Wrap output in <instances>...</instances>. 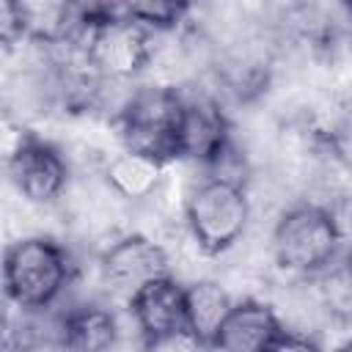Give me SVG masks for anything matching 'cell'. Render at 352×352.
<instances>
[{
	"label": "cell",
	"instance_id": "cell-8",
	"mask_svg": "<svg viewBox=\"0 0 352 352\" xmlns=\"http://www.w3.org/2000/svg\"><path fill=\"white\" fill-rule=\"evenodd\" d=\"M129 316L146 349H160L173 341H190L187 327V286L173 275L146 283L129 302ZM192 344V341H190Z\"/></svg>",
	"mask_w": 352,
	"mask_h": 352
},
{
	"label": "cell",
	"instance_id": "cell-18",
	"mask_svg": "<svg viewBox=\"0 0 352 352\" xmlns=\"http://www.w3.org/2000/svg\"><path fill=\"white\" fill-rule=\"evenodd\" d=\"M336 352H352V338H349V341H344V344H341Z\"/></svg>",
	"mask_w": 352,
	"mask_h": 352
},
{
	"label": "cell",
	"instance_id": "cell-14",
	"mask_svg": "<svg viewBox=\"0 0 352 352\" xmlns=\"http://www.w3.org/2000/svg\"><path fill=\"white\" fill-rule=\"evenodd\" d=\"M192 8L187 3H168V0H140V3H124V14L146 28L154 36L176 33Z\"/></svg>",
	"mask_w": 352,
	"mask_h": 352
},
{
	"label": "cell",
	"instance_id": "cell-5",
	"mask_svg": "<svg viewBox=\"0 0 352 352\" xmlns=\"http://www.w3.org/2000/svg\"><path fill=\"white\" fill-rule=\"evenodd\" d=\"M80 50L99 82H126L154 63V33L132 22L124 6H113L110 19L82 33Z\"/></svg>",
	"mask_w": 352,
	"mask_h": 352
},
{
	"label": "cell",
	"instance_id": "cell-3",
	"mask_svg": "<svg viewBox=\"0 0 352 352\" xmlns=\"http://www.w3.org/2000/svg\"><path fill=\"white\" fill-rule=\"evenodd\" d=\"M341 242L344 239L330 206L308 201L289 206L275 220L270 234V253L283 272L294 278H314L333 264Z\"/></svg>",
	"mask_w": 352,
	"mask_h": 352
},
{
	"label": "cell",
	"instance_id": "cell-12",
	"mask_svg": "<svg viewBox=\"0 0 352 352\" xmlns=\"http://www.w3.org/2000/svg\"><path fill=\"white\" fill-rule=\"evenodd\" d=\"M168 168L170 165L157 160V157L121 148L118 154H113L104 162L102 179L118 195V201L143 204V201H151V198H157L162 192Z\"/></svg>",
	"mask_w": 352,
	"mask_h": 352
},
{
	"label": "cell",
	"instance_id": "cell-7",
	"mask_svg": "<svg viewBox=\"0 0 352 352\" xmlns=\"http://www.w3.org/2000/svg\"><path fill=\"white\" fill-rule=\"evenodd\" d=\"M173 275L168 250L148 234H124L113 239L99 256V280L102 286L124 297L126 302L151 280Z\"/></svg>",
	"mask_w": 352,
	"mask_h": 352
},
{
	"label": "cell",
	"instance_id": "cell-9",
	"mask_svg": "<svg viewBox=\"0 0 352 352\" xmlns=\"http://www.w3.org/2000/svg\"><path fill=\"white\" fill-rule=\"evenodd\" d=\"M234 146L231 121L217 99L184 96V113L179 126V160L214 168Z\"/></svg>",
	"mask_w": 352,
	"mask_h": 352
},
{
	"label": "cell",
	"instance_id": "cell-13",
	"mask_svg": "<svg viewBox=\"0 0 352 352\" xmlns=\"http://www.w3.org/2000/svg\"><path fill=\"white\" fill-rule=\"evenodd\" d=\"M234 297L220 280L212 278H195L187 283V327H190V341L198 349H212L220 327L226 324Z\"/></svg>",
	"mask_w": 352,
	"mask_h": 352
},
{
	"label": "cell",
	"instance_id": "cell-11",
	"mask_svg": "<svg viewBox=\"0 0 352 352\" xmlns=\"http://www.w3.org/2000/svg\"><path fill=\"white\" fill-rule=\"evenodd\" d=\"M280 330L283 324L270 302L242 297L234 302L209 352H270Z\"/></svg>",
	"mask_w": 352,
	"mask_h": 352
},
{
	"label": "cell",
	"instance_id": "cell-16",
	"mask_svg": "<svg viewBox=\"0 0 352 352\" xmlns=\"http://www.w3.org/2000/svg\"><path fill=\"white\" fill-rule=\"evenodd\" d=\"M270 352H324L316 336L294 333V330H280L278 338L272 341Z\"/></svg>",
	"mask_w": 352,
	"mask_h": 352
},
{
	"label": "cell",
	"instance_id": "cell-15",
	"mask_svg": "<svg viewBox=\"0 0 352 352\" xmlns=\"http://www.w3.org/2000/svg\"><path fill=\"white\" fill-rule=\"evenodd\" d=\"M322 146L324 154L352 176V104L341 110L338 118L322 132Z\"/></svg>",
	"mask_w": 352,
	"mask_h": 352
},
{
	"label": "cell",
	"instance_id": "cell-6",
	"mask_svg": "<svg viewBox=\"0 0 352 352\" xmlns=\"http://www.w3.org/2000/svg\"><path fill=\"white\" fill-rule=\"evenodd\" d=\"M8 179L14 190L36 206L55 204L69 190V162L63 151L30 132H22L8 151Z\"/></svg>",
	"mask_w": 352,
	"mask_h": 352
},
{
	"label": "cell",
	"instance_id": "cell-2",
	"mask_svg": "<svg viewBox=\"0 0 352 352\" xmlns=\"http://www.w3.org/2000/svg\"><path fill=\"white\" fill-rule=\"evenodd\" d=\"M182 214L198 253L214 258L245 236L253 217V198L239 179L206 176L187 192Z\"/></svg>",
	"mask_w": 352,
	"mask_h": 352
},
{
	"label": "cell",
	"instance_id": "cell-1",
	"mask_svg": "<svg viewBox=\"0 0 352 352\" xmlns=\"http://www.w3.org/2000/svg\"><path fill=\"white\" fill-rule=\"evenodd\" d=\"M74 264L69 250L44 234L22 236L8 245L3 258L6 300L16 311H50L72 286Z\"/></svg>",
	"mask_w": 352,
	"mask_h": 352
},
{
	"label": "cell",
	"instance_id": "cell-10",
	"mask_svg": "<svg viewBox=\"0 0 352 352\" xmlns=\"http://www.w3.org/2000/svg\"><path fill=\"white\" fill-rule=\"evenodd\" d=\"M118 319L102 302H77L55 316V344L60 352H113Z\"/></svg>",
	"mask_w": 352,
	"mask_h": 352
},
{
	"label": "cell",
	"instance_id": "cell-4",
	"mask_svg": "<svg viewBox=\"0 0 352 352\" xmlns=\"http://www.w3.org/2000/svg\"><path fill=\"white\" fill-rule=\"evenodd\" d=\"M184 94L176 85H140L121 102L116 113L124 148L157 157L168 165L179 162V126Z\"/></svg>",
	"mask_w": 352,
	"mask_h": 352
},
{
	"label": "cell",
	"instance_id": "cell-17",
	"mask_svg": "<svg viewBox=\"0 0 352 352\" xmlns=\"http://www.w3.org/2000/svg\"><path fill=\"white\" fill-rule=\"evenodd\" d=\"M341 270L346 272V278H349V283H352V250H349V256L344 258V264H341Z\"/></svg>",
	"mask_w": 352,
	"mask_h": 352
}]
</instances>
